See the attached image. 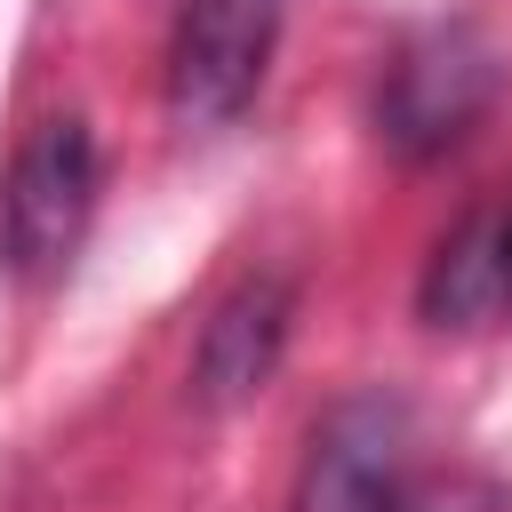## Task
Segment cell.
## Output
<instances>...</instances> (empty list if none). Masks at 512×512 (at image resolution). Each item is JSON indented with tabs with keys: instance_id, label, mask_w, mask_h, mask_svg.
Wrapping results in <instances>:
<instances>
[{
	"instance_id": "1",
	"label": "cell",
	"mask_w": 512,
	"mask_h": 512,
	"mask_svg": "<svg viewBox=\"0 0 512 512\" xmlns=\"http://www.w3.org/2000/svg\"><path fill=\"white\" fill-rule=\"evenodd\" d=\"M96 128L80 112H48L24 128V144L8 152L0 176V272L40 288L72 264L88 216H96Z\"/></svg>"
},
{
	"instance_id": "2",
	"label": "cell",
	"mask_w": 512,
	"mask_h": 512,
	"mask_svg": "<svg viewBox=\"0 0 512 512\" xmlns=\"http://www.w3.org/2000/svg\"><path fill=\"white\" fill-rule=\"evenodd\" d=\"M280 40V0H184L168 32V112L176 128H224L256 104Z\"/></svg>"
},
{
	"instance_id": "3",
	"label": "cell",
	"mask_w": 512,
	"mask_h": 512,
	"mask_svg": "<svg viewBox=\"0 0 512 512\" xmlns=\"http://www.w3.org/2000/svg\"><path fill=\"white\" fill-rule=\"evenodd\" d=\"M496 80H504V64L480 32H424L416 48H400V64L376 88V136L408 160L448 152L496 104Z\"/></svg>"
},
{
	"instance_id": "4",
	"label": "cell",
	"mask_w": 512,
	"mask_h": 512,
	"mask_svg": "<svg viewBox=\"0 0 512 512\" xmlns=\"http://www.w3.org/2000/svg\"><path fill=\"white\" fill-rule=\"evenodd\" d=\"M408 504V408L368 392L320 416L288 512H400Z\"/></svg>"
},
{
	"instance_id": "5",
	"label": "cell",
	"mask_w": 512,
	"mask_h": 512,
	"mask_svg": "<svg viewBox=\"0 0 512 512\" xmlns=\"http://www.w3.org/2000/svg\"><path fill=\"white\" fill-rule=\"evenodd\" d=\"M288 320H296V288L280 272H256L240 280L208 328H200V352H192V400L200 408H240L272 384L280 352H288Z\"/></svg>"
},
{
	"instance_id": "6",
	"label": "cell",
	"mask_w": 512,
	"mask_h": 512,
	"mask_svg": "<svg viewBox=\"0 0 512 512\" xmlns=\"http://www.w3.org/2000/svg\"><path fill=\"white\" fill-rule=\"evenodd\" d=\"M416 312L448 336H472V328H496L512 320V200H488L472 208L424 264V288H416Z\"/></svg>"
},
{
	"instance_id": "7",
	"label": "cell",
	"mask_w": 512,
	"mask_h": 512,
	"mask_svg": "<svg viewBox=\"0 0 512 512\" xmlns=\"http://www.w3.org/2000/svg\"><path fill=\"white\" fill-rule=\"evenodd\" d=\"M400 512H496V496L480 480H432V488H408Z\"/></svg>"
}]
</instances>
